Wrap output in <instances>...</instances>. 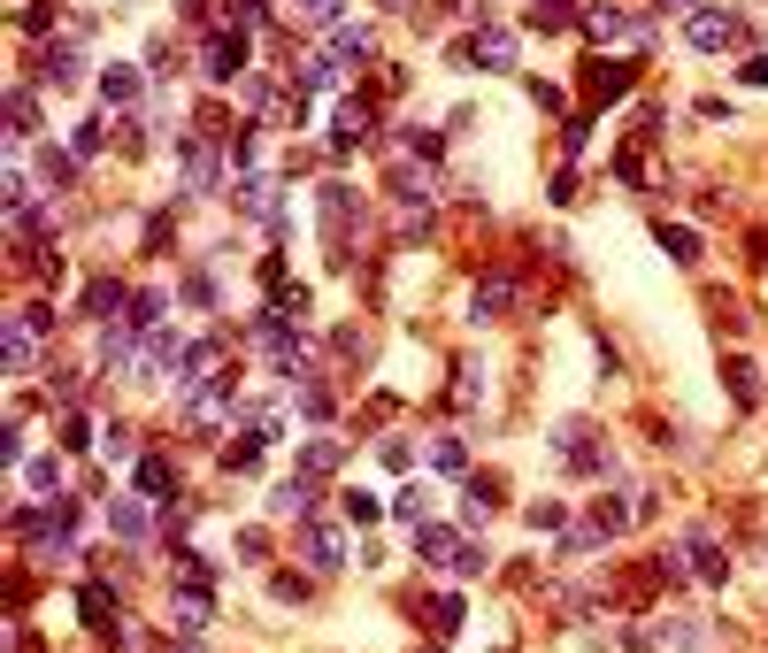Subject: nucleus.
I'll return each mask as SVG.
<instances>
[{
    "instance_id": "5701e85b",
    "label": "nucleus",
    "mask_w": 768,
    "mask_h": 653,
    "mask_svg": "<svg viewBox=\"0 0 768 653\" xmlns=\"http://www.w3.org/2000/svg\"><path fill=\"white\" fill-rule=\"evenodd\" d=\"M270 192H277L270 177H231V208H239V215H262V223H270V215H277Z\"/></svg>"
},
{
    "instance_id": "1a4fd4ad",
    "label": "nucleus",
    "mask_w": 768,
    "mask_h": 653,
    "mask_svg": "<svg viewBox=\"0 0 768 653\" xmlns=\"http://www.w3.org/2000/svg\"><path fill=\"white\" fill-rule=\"evenodd\" d=\"M139 346H147V330L131 324V316H116V324H101V354H93V361H101L108 377H124V369H139Z\"/></svg>"
},
{
    "instance_id": "7c9ffc66",
    "label": "nucleus",
    "mask_w": 768,
    "mask_h": 653,
    "mask_svg": "<svg viewBox=\"0 0 768 653\" xmlns=\"http://www.w3.org/2000/svg\"><path fill=\"white\" fill-rule=\"evenodd\" d=\"M653 246H661V254H676V262H699V254H707V246H699V231H684V223H669V215L653 223Z\"/></svg>"
},
{
    "instance_id": "79ce46f5",
    "label": "nucleus",
    "mask_w": 768,
    "mask_h": 653,
    "mask_svg": "<svg viewBox=\"0 0 768 653\" xmlns=\"http://www.w3.org/2000/svg\"><path fill=\"white\" fill-rule=\"evenodd\" d=\"M70 147H77V155H85V162H93V155H108V116H85V124H77V139H70Z\"/></svg>"
},
{
    "instance_id": "6e6d98bb",
    "label": "nucleus",
    "mask_w": 768,
    "mask_h": 653,
    "mask_svg": "<svg viewBox=\"0 0 768 653\" xmlns=\"http://www.w3.org/2000/svg\"><path fill=\"white\" fill-rule=\"evenodd\" d=\"M661 646V639H653V631H638V623H630V631H622V653H653Z\"/></svg>"
},
{
    "instance_id": "e2e57ef3",
    "label": "nucleus",
    "mask_w": 768,
    "mask_h": 653,
    "mask_svg": "<svg viewBox=\"0 0 768 653\" xmlns=\"http://www.w3.org/2000/svg\"><path fill=\"white\" fill-rule=\"evenodd\" d=\"M377 8H408V0H377Z\"/></svg>"
},
{
    "instance_id": "603ef678",
    "label": "nucleus",
    "mask_w": 768,
    "mask_h": 653,
    "mask_svg": "<svg viewBox=\"0 0 768 653\" xmlns=\"http://www.w3.org/2000/svg\"><path fill=\"white\" fill-rule=\"evenodd\" d=\"M239 561H254V569H262V561H270V538H262V530H246V538H239Z\"/></svg>"
},
{
    "instance_id": "aec40b11",
    "label": "nucleus",
    "mask_w": 768,
    "mask_h": 653,
    "mask_svg": "<svg viewBox=\"0 0 768 653\" xmlns=\"http://www.w3.org/2000/svg\"><path fill=\"white\" fill-rule=\"evenodd\" d=\"M31 177H39V185H46V200H54V192H70V185H77V162H70V147H54V139H46V147H39V155H31Z\"/></svg>"
},
{
    "instance_id": "f3484780",
    "label": "nucleus",
    "mask_w": 768,
    "mask_h": 653,
    "mask_svg": "<svg viewBox=\"0 0 768 653\" xmlns=\"http://www.w3.org/2000/svg\"><path fill=\"white\" fill-rule=\"evenodd\" d=\"M108 538H116V546H147L154 538L147 499H108Z\"/></svg>"
},
{
    "instance_id": "f704fd0d",
    "label": "nucleus",
    "mask_w": 768,
    "mask_h": 653,
    "mask_svg": "<svg viewBox=\"0 0 768 653\" xmlns=\"http://www.w3.org/2000/svg\"><path fill=\"white\" fill-rule=\"evenodd\" d=\"M23 485L46 492V499H62V454H39V462H23Z\"/></svg>"
},
{
    "instance_id": "680f3d73",
    "label": "nucleus",
    "mask_w": 768,
    "mask_h": 653,
    "mask_svg": "<svg viewBox=\"0 0 768 653\" xmlns=\"http://www.w3.org/2000/svg\"><path fill=\"white\" fill-rule=\"evenodd\" d=\"M169 653H208V646H192V639H177V646H169Z\"/></svg>"
},
{
    "instance_id": "6e6552de",
    "label": "nucleus",
    "mask_w": 768,
    "mask_h": 653,
    "mask_svg": "<svg viewBox=\"0 0 768 653\" xmlns=\"http://www.w3.org/2000/svg\"><path fill=\"white\" fill-rule=\"evenodd\" d=\"M139 93H147V70H131V62H108L101 70V116H139L147 108Z\"/></svg>"
},
{
    "instance_id": "c9c22d12",
    "label": "nucleus",
    "mask_w": 768,
    "mask_h": 653,
    "mask_svg": "<svg viewBox=\"0 0 768 653\" xmlns=\"http://www.w3.org/2000/svg\"><path fill=\"white\" fill-rule=\"evenodd\" d=\"M185 301H192L200 316H215V308H223V285H215V270H192V277H185Z\"/></svg>"
},
{
    "instance_id": "0e129e2a",
    "label": "nucleus",
    "mask_w": 768,
    "mask_h": 653,
    "mask_svg": "<svg viewBox=\"0 0 768 653\" xmlns=\"http://www.w3.org/2000/svg\"><path fill=\"white\" fill-rule=\"evenodd\" d=\"M423 653H446V639H439V646H423Z\"/></svg>"
},
{
    "instance_id": "052dcab7",
    "label": "nucleus",
    "mask_w": 768,
    "mask_h": 653,
    "mask_svg": "<svg viewBox=\"0 0 768 653\" xmlns=\"http://www.w3.org/2000/svg\"><path fill=\"white\" fill-rule=\"evenodd\" d=\"M754 262H761V270H768V231H754Z\"/></svg>"
},
{
    "instance_id": "72a5a7b5",
    "label": "nucleus",
    "mask_w": 768,
    "mask_h": 653,
    "mask_svg": "<svg viewBox=\"0 0 768 653\" xmlns=\"http://www.w3.org/2000/svg\"><path fill=\"white\" fill-rule=\"evenodd\" d=\"M161 308H169V293H161V285H131V308H124V316H131L139 330H154V324H161Z\"/></svg>"
},
{
    "instance_id": "cd10ccee",
    "label": "nucleus",
    "mask_w": 768,
    "mask_h": 653,
    "mask_svg": "<svg viewBox=\"0 0 768 653\" xmlns=\"http://www.w3.org/2000/svg\"><path fill=\"white\" fill-rule=\"evenodd\" d=\"M423 462H431V477H454V485H469V446H461L454 431H446V439H431V454H423Z\"/></svg>"
},
{
    "instance_id": "393cba45",
    "label": "nucleus",
    "mask_w": 768,
    "mask_h": 653,
    "mask_svg": "<svg viewBox=\"0 0 768 653\" xmlns=\"http://www.w3.org/2000/svg\"><path fill=\"white\" fill-rule=\"evenodd\" d=\"M131 470H139V492H147V499H177V462H169V454H139Z\"/></svg>"
},
{
    "instance_id": "4468645a",
    "label": "nucleus",
    "mask_w": 768,
    "mask_h": 653,
    "mask_svg": "<svg viewBox=\"0 0 768 653\" xmlns=\"http://www.w3.org/2000/svg\"><path fill=\"white\" fill-rule=\"evenodd\" d=\"M723 385H730L738 415H754V408H761V369H754V354H746V346H723Z\"/></svg>"
},
{
    "instance_id": "4c0bfd02",
    "label": "nucleus",
    "mask_w": 768,
    "mask_h": 653,
    "mask_svg": "<svg viewBox=\"0 0 768 653\" xmlns=\"http://www.w3.org/2000/svg\"><path fill=\"white\" fill-rule=\"evenodd\" d=\"M614 177H622V185H653V169H645V147H638V139H622V147H614Z\"/></svg>"
},
{
    "instance_id": "dca6fc26",
    "label": "nucleus",
    "mask_w": 768,
    "mask_h": 653,
    "mask_svg": "<svg viewBox=\"0 0 768 653\" xmlns=\"http://www.w3.org/2000/svg\"><path fill=\"white\" fill-rule=\"evenodd\" d=\"M476 385H484V361H476V354L461 346V354H454V385H446L439 415H469V408H476Z\"/></svg>"
},
{
    "instance_id": "bf43d9fd",
    "label": "nucleus",
    "mask_w": 768,
    "mask_h": 653,
    "mask_svg": "<svg viewBox=\"0 0 768 653\" xmlns=\"http://www.w3.org/2000/svg\"><path fill=\"white\" fill-rule=\"evenodd\" d=\"M177 15H185V23H200V15H208V0H177Z\"/></svg>"
},
{
    "instance_id": "4be33fe9",
    "label": "nucleus",
    "mask_w": 768,
    "mask_h": 653,
    "mask_svg": "<svg viewBox=\"0 0 768 653\" xmlns=\"http://www.w3.org/2000/svg\"><path fill=\"white\" fill-rule=\"evenodd\" d=\"M338 462H346V446H338V439H307V446H301V477H307V485H330V477H338Z\"/></svg>"
},
{
    "instance_id": "ddd939ff",
    "label": "nucleus",
    "mask_w": 768,
    "mask_h": 653,
    "mask_svg": "<svg viewBox=\"0 0 768 653\" xmlns=\"http://www.w3.org/2000/svg\"><path fill=\"white\" fill-rule=\"evenodd\" d=\"M124 308H131V285L124 277H85V293H77V316L85 324H116Z\"/></svg>"
},
{
    "instance_id": "864d4df0",
    "label": "nucleus",
    "mask_w": 768,
    "mask_h": 653,
    "mask_svg": "<svg viewBox=\"0 0 768 653\" xmlns=\"http://www.w3.org/2000/svg\"><path fill=\"white\" fill-rule=\"evenodd\" d=\"M392 515H400V523H423V492L408 485V492H400V499H392Z\"/></svg>"
},
{
    "instance_id": "473e14b6",
    "label": "nucleus",
    "mask_w": 768,
    "mask_h": 653,
    "mask_svg": "<svg viewBox=\"0 0 768 653\" xmlns=\"http://www.w3.org/2000/svg\"><path fill=\"white\" fill-rule=\"evenodd\" d=\"M270 592H277L285 608H307V600H315V577H307V569H270Z\"/></svg>"
},
{
    "instance_id": "0eeeda50",
    "label": "nucleus",
    "mask_w": 768,
    "mask_h": 653,
    "mask_svg": "<svg viewBox=\"0 0 768 653\" xmlns=\"http://www.w3.org/2000/svg\"><path fill=\"white\" fill-rule=\"evenodd\" d=\"M301 561L315 577H338V569H346V530H338L330 515H307L301 523Z\"/></svg>"
},
{
    "instance_id": "5fc2aeb1",
    "label": "nucleus",
    "mask_w": 768,
    "mask_h": 653,
    "mask_svg": "<svg viewBox=\"0 0 768 653\" xmlns=\"http://www.w3.org/2000/svg\"><path fill=\"white\" fill-rule=\"evenodd\" d=\"M738 85H768V54H746V62H738Z\"/></svg>"
},
{
    "instance_id": "9d476101",
    "label": "nucleus",
    "mask_w": 768,
    "mask_h": 653,
    "mask_svg": "<svg viewBox=\"0 0 768 653\" xmlns=\"http://www.w3.org/2000/svg\"><path fill=\"white\" fill-rule=\"evenodd\" d=\"M408 546H415V561H423V569H454L469 538H461V523H415V530H408Z\"/></svg>"
},
{
    "instance_id": "f257e3e1",
    "label": "nucleus",
    "mask_w": 768,
    "mask_h": 653,
    "mask_svg": "<svg viewBox=\"0 0 768 653\" xmlns=\"http://www.w3.org/2000/svg\"><path fill=\"white\" fill-rule=\"evenodd\" d=\"M315 208H323V254H330V270H354V223L369 215L361 192H354L346 177H330V185L315 192Z\"/></svg>"
},
{
    "instance_id": "20e7f679",
    "label": "nucleus",
    "mask_w": 768,
    "mask_h": 653,
    "mask_svg": "<svg viewBox=\"0 0 768 653\" xmlns=\"http://www.w3.org/2000/svg\"><path fill=\"white\" fill-rule=\"evenodd\" d=\"M684 39H692V54H738V46L754 39V23H746L738 8H699V15L684 23Z\"/></svg>"
},
{
    "instance_id": "2eb2a0df",
    "label": "nucleus",
    "mask_w": 768,
    "mask_h": 653,
    "mask_svg": "<svg viewBox=\"0 0 768 653\" xmlns=\"http://www.w3.org/2000/svg\"><path fill=\"white\" fill-rule=\"evenodd\" d=\"M39 70H46L54 85H77V77H85V39H77V31H70V39H46V46H39Z\"/></svg>"
},
{
    "instance_id": "a211bd4d",
    "label": "nucleus",
    "mask_w": 768,
    "mask_h": 653,
    "mask_svg": "<svg viewBox=\"0 0 768 653\" xmlns=\"http://www.w3.org/2000/svg\"><path fill=\"white\" fill-rule=\"evenodd\" d=\"M585 85H592V108H614V101L638 85V62H592V70H585Z\"/></svg>"
},
{
    "instance_id": "f8f14e48",
    "label": "nucleus",
    "mask_w": 768,
    "mask_h": 653,
    "mask_svg": "<svg viewBox=\"0 0 768 653\" xmlns=\"http://www.w3.org/2000/svg\"><path fill=\"white\" fill-rule=\"evenodd\" d=\"M684 561H692V577H699V584H715V592L730 584V554L715 546V530H707V523H692V530H684Z\"/></svg>"
},
{
    "instance_id": "8fccbe9b",
    "label": "nucleus",
    "mask_w": 768,
    "mask_h": 653,
    "mask_svg": "<svg viewBox=\"0 0 768 653\" xmlns=\"http://www.w3.org/2000/svg\"><path fill=\"white\" fill-rule=\"evenodd\" d=\"M62 446H93V415H62Z\"/></svg>"
},
{
    "instance_id": "4d7b16f0",
    "label": "nucleus",
    "mask_w": 768,
    "mask_h": 653,
    "mask_svg": "<svg viewBox=\"0 0 768 653\" xmlns=\"http://www.w3.org/2000/svg\"><path fill=\"white\" fill-rule=\"evenodd\" d=\"M301 15H307V23H330V15H338V0H301Z\"/></svg>"
},
{
    "instance_id": "7ed1b4c3",
    "label": "nucleus",
    "mask_w": 768,
    "mask_h": 653,
    "mask_svg": "<svg viewBox=\"0 0 768 653\" xmlns=\"http://www.w3.org/2000/svg\"><path fill=\"white\" fill-rule=\"evenodd\" d=\"M54 330H62V316H54L46 301H31V308H15V316H8V330H0V338H8V346H0V361H8V377H31V369L46 361V338H54Z\"/></svg>"
},
{
    "instance_id": "09e8293b",
    "label": "nucleus",
    "mask_w": 768,
    "mask_h": 653,
    "mask_svg": "<svg viewBox=\"0 0 768 653\" xmlns=\"http://www.w3.org/2000/svg\"><path fill=\"white\" fill-rule=\"evenodd\" d=\"M530 101H538L546 116H561V108H569V101H561V85H546V77H530Z\"/></svg>"
},
{
    "instance_id": "3c124183",
    "label": "nucleus",
    "mask_w": 768,
    "mask_h": 653,
    "mask_svg": "<svg viewBox=\"0 0 768 653\" xmlns=\"http://www.w3.org/2000/svg\"><path fill=\"white\" fill-rule=\"evenodd\" d=\"M147 70H154V77H169V70H177V46H169V39H154V46H147Z\"/></svg>"
},
{
    "instance_id": "412c9836",
    "label": "nucleus",
    "mask_w": 768,
    "mask_h": 653,
    "mask_svg": "<svg viewBox=\"0 0 768 653\" xmlns=\"http://www.w3.org/2000/svg\"><path fill=\"white\" fill-rule=\"evenodd\" d=\"M338 77H346V62H338V54L323 46V54H307V62H301V77H293V93H307V101H315V93H330Z\"/></svg>"
},
{
    "instance_id": "e433bc0d",
    "label": "nucleus",
    "mask_w": 768,
    "mask_h": 653,
    "mask_svg": "<svg viewBox=\"0 0 768 653\" xmlns=\"http://www.w3.org/2000/svg\"><path fill=\"white\" fill-rule=\"evenodd\" d=\"M330 354H338V361H369L377 346H369V330H361V324H338V330H330Z\"/></svg>"
},
{
    "instance_id": "c756f323",
    "label": "nucleus",
    "mask_w": 768,
    "mask_h": 653,
    "mask_svg": "<svg viewBox=\"0 0 768 653\" xmlns=\"http://www.w3.org/2000/svg\"><path fill=\"white\" fill-rule=\"evenodd\" d=\"M330 54H338L346 70H354V62H377V31H369V23H346V31L330 39Z\"/></svg>"
},
{
    "instance_id": "2f4dec72",
    "label": "nucleus",
    "mask_w": 768,
    "mask_h": 653,
    "mask_svg": "<svg viewBox=\"0 0 768 653\" xmlns=\"http://www.w3.org/2000/svg\"><path fill=\"white\" fill-rule=\"evenodd\" d=\"M31 131H39V93L15 85V93H8V139H31Z\"/></svg>"
},
{
    "instance_id": "58836bf2",
    "label": "nucleus",
    "mask_w": 768,
    "mask_h": 653,
    "mask_svg": "<svg viewBox=\"0 0 768 653\" xmlns=\"http://www.w3.org/2000/svg\"><path fill=\"white\" fill-rule=\"evenodd\" d=\"M31 200H39V192H31V177H23L15 162H8V185H0V208H8V223H15V215H23Z\"/></svg>"
},
{
    "instance_id": "423d86ee",
    "label": "nucleus",
    "mask_w": 768,
    "mask_h": 653,
    "mask_svg": "<svg viewBox=\"0 0 768 653\" xmlns=\"http://www.w3.org/2000/svg\"><path fill=\"white\" fill-rule=\"evenodd\" d=\"M523 285H530L523 270H484V277H476V293H469V316H476V324H499V316H515Z\"/></svg>"
},
{
    "instance_id": "a878e982",
    "label": "nucleus",
    "mask_w": 768,
    "mask_h": 653,
    "mask_svg": "<svg viewBox=\"0 0 768 653\" xmlns=\"http://www.w3.org/2000/svg\"><path fill=\"white\" fill-rule=\"evenodd\" d=\"M415 615H431V631H439V639H454L461 615H469V600H461V592H431V600H415Z\"/></svg>"
},
{
    "instance_id": "39448f33",
    "label": "nucleus",
    "mask_w": 768,
    "mask_h": 653,
    "mask_svg": "<svg viewBox=\"0 0 768 653\" xmlns=\"http://www.w3.org/2000/svg\"><path fill=\"white\" fill-rule=\"evenodd\" d=\"M246 62H254V31H246V23H215L208 46H200V70H208L215 85H231V77H246Z\"/></svg>"
},
{
    "instance_id": "f03ea898",
    "label": "nucleus",
    "mask_w": 768,
    "mask_h": 653,
    "mask_svg": "<svg viewBox=\"0 0 768 653\" xmlns=\"http://www.w3.org/2000/svg\"><path fill=\"white\" fill-rule=\"evenodd\" d=\"M169 155H177V185H185V200H200V192H223L231 147H215L208 131H169Z\"/></svg>"
},
{
    "instance_id": "49530a36",
    "label": "nucleus",
    "mask_w": 768,
    "mask_h": 653,
    "mask_svg": "<svg viewBox=\"0 0 768 653\" xmlns=\"http://www.w3.org/2000/svg\"><path fill=\"white\" fill-rule=\"evenodd\" d=\"M377 515H385V507H377V499H369V492H346V523H361V530H369V523H377Z\"/></svg>"
},
{
    "instance_id": "b1692460",
    "label": "nucleus",
    "mask_w": 768,
    "mask_h": 653,
    "mask_svg": "<svg viewBox=\"0 0 768 653\" xmlns=\"http://www.w3.org/2000/svg\"><path fill=\"white\" fill-rule=\"evenodd\" d=\"M523 23L530 31H569V23H585V0H530Z\"/></svg>"
},
{
    "instance_id": "a19ab883",
    "label": "nucleus",
    "mask_w": 768,
    "mask_h": 653,
    "mask_svg": "<svg viewBox=\"0 0 768 653\" xmlns=\"http://www.w3.org/2000/svg\"><path fill=\"white\" fill-rule=\"evenodd\" d=\"M169 239H177V200L147 215V254H169Z\"/></svg>"
},
{
    "instance_id": "a18cd8bd",
    "label": "nucleus",
    "mask_w": 768,
    "mask_h": 653,
    "mask_svg": "<svg viewBox=\"0 0 768 653\" xmlns=\"http://www.w3.org/2000/svg\"><path fill=\"white\" fill-rule=\"evenodd\" d=\"M484 569H492V546H476V538H469V546H461V561H454V577H484Z\"/></svg>"
},
{
    "instance_id": "bb28decb",
    "label": "nucleus",
    "mask_w": 768,
    "mask_h": 653,
    "mask_svg": "<svg viewBox=\"0 0 768 653\" xmlns=\"http://www.w3.org/2000/svg\"><path fill=\"white\" fill-rule=\"evenodd\" d=\"M301 423H315V431L338 423V392H330L323 377H301Z\"/></svg>"
},
{
    "instance_id": "ea45409f",
    "label": "nucleus",
    "mask_w": 768,
    "mask_h": 653,
    "mask_svg": "<svg viewBox=\"0 0 768 653\" xmlns=\"http://www.w3.org/2000/svg\"><path fill=\"white\" fill-rule=\"evenodd\" d=\"M661 639H669V646H707V623H699V615H669V623H661Z\"/></svg>"
},
{
    "instance_id": "9b49d317",
    "label": "nucleus",
    "mask_w": 768,
    "mask_h": 653,
    "mask_svg": "<svg viewBox=\"0 0 768 653\" xmlns=\"http://www.w3.org/2000/svg\"><path fill=\"white\" fill-rule=\"evenodd\" d=\"M461 62H476V70H515V62H523V46H515V31L484 23V31H469V39H461Z\"/></svg>"
},
{
    "instance_id": "c85d7f7f",
    "label": "nucleus",
    "mask_w": 768,
    "mask_h": 653,
    "mask_svg": "<svg viewBox=\"0 0 768 653\" xmlns=\"http://www.w3.org/2000/svg\"><path fill=\"white\" fill-rule=\"evenodd\" d=\"M262 454H270V439H262V431H246V439H231V446H223V470H231V477H262Z\"/></svg>"
},
{
    "instance_id": "37998d69",
    "label": "nucleus",
    "mask_w": 768,
    "mask_h": 653,
    "mask_svg": "<svg viewBox=\"0 0 768 653\" xmlns=\"http://www.w3.org/2000/svg\"><path fill=\"white\" fill-rule=\"evenodd\" d=\"M101 454H108V462H131V454H139V431H131V423H108V431H101Z\"/></svg>"
},
{
    "instance_id": "c03bdc74",
    "label": "nucleus",
    "mask_w": 768,
    "mask_h": 653,
    "mask_svg": "<svg viewBox=\"0 0 768 653\" xmlns=\"http://www.w3.org/2000/svg\"><path fill=\"white\" fill-rule=\"evenodd\" d=\"M530 530L561 538V530H569V507H561V499H538V507H530Z\"/></svg>"
},
{
    "instance_id": "6ab92c4d",
    "label": "nucleus",
    "mask_w": 768,
    "mask_h": 653,
    "mask_svg": "<svg viewBox=\"0 0 768 653\" xmlns=\"http://www.w3.org/2000/svg\"><path fill=\"white\" fill-rule=\"evenodd\" d=\"M499 499H507V485H499V477H469V485H461V530H484Z\"/></svg>"
},
{
    "instance_id": "13d9d810",
    "label": "nucleus",
    "mask_w": 768,
    "mask_h": 653,
    "mask_svg": "<svg viewBox=\"0 0 768 653\" xmlns=\"http://www.w3.org/2000/svg\"><path fill=\"white\" fill-rule=\"evenodd\" d=\"M653 8H669V15H684V23H692V15H699L707 0H653Z\"/></svg>"
},
{
    "instance_id": "de8ad7c7",
    "label": "nucleus",
    "mask_w": 768,
    "mask_h": 653,
    "mask_svg": "<svg viewBox=\"0 0 768 653\" xmlns=\"http://www.w3.org/2000/svg\"><path fill=\"white\" fill-rule=\"evenodd\" d=\"M231 23H246V31H262V23H270V0H231Z\"/></svg>"
}]
</instances>
